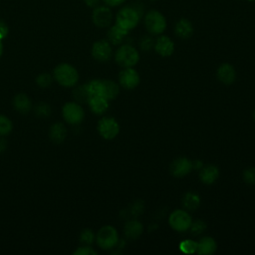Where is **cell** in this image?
Returning <instances> with one entry per match:
<instances>
[{"label":"cell","mask_w":255,"mask_h":255,"mask_svg":"<svg viewBox=\"0 0 255 255\" xmlns=\"http://www.w3.org/2000/svg\"><path fill=\"white\" fill-rule=\"evenodd\" d=\"M116 62L123 68H131L139 61V54L135 48L130 45L121 46L115 55Z\"/></svg>","instance_id":"cell-1"},{"label":"cell","mask_w":255,"mask_h":255,"mask_svg":"<svg viewBox=\"0 0 255 255\" xmlns=\"http://www.w3.org/2000/svg\"><path fill=\"white\" fill-rule=\"evenodd\" d=\"M54 77L62 86L72 87L78 82L79 74L73 66L69 64H60L54 70Z\"/></svg>","instance_id":"cell-2"},{"label":"cell","mask_w":255,"mask_h":255,"mask_svg":"<svg viewBox=\"0 0 255 255\" xmlns=\"http://www.w3.org/2000/svg\"><path fill=\"white\" fill-rule=\"evenodd\" d=\"M97 244L104 250L112 249L117 246L119 242V234L116 228L113 226L107 225L102 227L96 236Z\"/></svg>","instance_id":"cell-3"},{"label":"cell","mask_w":255,"mask_h":255,"mask_svg":"<svg viewBox=\"0 0 255 255\" xmlns=\"http://www.w3.org/2000/svg\"><path fill=\"white\" fill-rule=\"evenodd\" d=\"M138 20V12L132 7H124L117 15V25L128 31L133 29L137 25Z\"/></svg>","instance_id":"cell-4"},{"label":"cell","mask_w":255,"mask_h":255,"mask_svg":"<svg viewBox=\"0 0 255 255\" xmlns=\"http://www.w3.org/2000/svg\"><path fill=\"white\" fill-rule=\"evenodd\" d=\"M144 24L147 31L152 35L161 34L166 27L165 18L158 11H149L144 18Z\"/></svg>","instance_id":"cell-5"},{"label":"cell","mask_w":255,"mask_h":255,"mask_svg":"<svg viewBox=\"0 0 255 255\" xmlns=\"http://www.w3.org/2000/svg\"><path fill=\"white\" fill-rule=\"evenodd\" d=\"M192 219L186 210L176 209L168 217V223L170 227L179 232H183L189 229Z\"/></svg>","instance_id":"cell-6"},{"label":"cell","mask_w":255,"mask_h":255,"mask_svg":"<svg viewBox=\"0 0 255 255\" xmlns=\"http://www.w3.org/2000/svg\"><path fill=\"white\" fill-rule=\"evenodd\" d=\"M99 133L106 139L115 138L120 131V126L116 119L112 117H104L98 123Z\"/></svg>","instance_id":"cell-7"},{"label":"cell","mask_w":255,"mask_h":255,"mask_svg":"<svg viewBox=\"0 0 255 255\" xmlns=\"http://www.w3.org/2000/svg\"><path fill=\"white\" fill-rule=\"evenodd\" d=\"M84 116L83 108L77 103H67L63 107V117L69 124H80L83 121Z\"/></svg>","instance_id":"cell-8"},{"label":"cell","mask_w":255,"mask_h":255,"mask_svg":"<svg viewBox=\"0 0 255 255\" xmlns=\"http://www.w3.org/2000/svg\"><path fill=\"white\" fill-rule=\"evenodd\" d=\"M119 81L123 88L127 90L134 89L140 81L138 73L131 67V68H125L121 71L119 75Z\"/></svg>","instance_id":"cell-9"},{"label":"cell","mask_w":255,"mask_h":255,"mask_svg":"<svg viewBox=\"0 0 255 255\" xmlns=\"http://www.w3.org/2000/svg\"><path fill=\"white\" fill-rule=\"evenodd\" d=\"M192 169V161L187 157H178L170 165V171L175 177H183Z\"/></svg>","instance_id":"cell-10"},{"label":"cell","mask_w":255,"mask_h":255,"mask_svg":"<svg viewBox=\"0 0 255 255\" xmlns=\"http://www.w3.org/2000/svg\"><path fill=\"white\" fill-rule=\"evenodd\" d=\"M92 55L96 60L100 62L108 61L112 56V48L110 43L106 40H100L96 42L92 48Z\"/></svg>","instance_id":"cell-11"},{"label":"cell","mask_w":255,"mask_h":255,"mask_svg":"<svg viewBox=\"0 0 255 255\" xmlns=\"http://www.w3.org/2000/svg\"><path fill=\"white\" fill-rule=\"evenodd\" d=\"M92 18L96 26L104 28L110 25L112 21V12L108 7L100 6L94 10Z\"/></svg>","instance_id":"cell-12"},{"label":"cell","mask_w":255,"mask_h":255,"mask_svg":"<svg viewBox=\"0 0 255 255\" xmlns=\"http://www.w3.org/2000/svg\"><path fill=\"white\" fill-rule=\"evenodd\" d=\"M154 49L161 57H169L174 51V44L167 36H160L154 43Z\"/></svg>","instance_id":"cell-13"},{"label":"cell","mask_w":255,"mask_h":255,"mask_svg":"<svg viewBox=\"0 0 255 255\" xmlns=\"http://www.w3.org/2000/svg\"><path fill=\"white\" fill-rule=\"evenodd\" d=\"M216 76H217V79L223 84L230 85L235 81L236 72L233 66H231L230 64L224 63L218 67L216 71Z\"/></svg>","instance_id":"cell-14"},{"label":"cell","mask_w":255,"mask_h":255,"mask_svg":"<svg viewBox=\"0 0 255 255\" xmlns=\"http://www.w3.org/2000/svg\"><path fill=\"white\" fill-rule=\"evenodd\" d=\"M219 176V170L215 165L202 166L199 172V179L204 184H212Z\"/></svg>","instance_id":"cell-15"},{"label":"cell","mask_w":255,"mask_h":255,"mask_svg":"<svg viewBox=\"0 0 255 255\" xmlns=\"http://www.w3.org/2000/svg\"><path fill=\"white\" fill-rule=\"evenodd\" d=\"M143 231V226L140 221L138 220H130L126 223L124 227V233L127 238L129 239H136L138 238Z\"/></svg>","instance_id":"cell-16"},{"label":"cell","mask_w":255,"mask_h":255,"mask_svg":"<svg viewBox=\"0 0 255 255\" xmlns=\"http://www.w3.org/2000/svg\"><path fill=\"white\" fill-rule=\"evenodd\" d=\"M216 248H217V245L215 240L211 237L205 236L197 242L196 252L200 255H209L214 253Z\"/></svg>","instance_id":"cell-17"},{"label":"cell","mask_w":255,"mask_h":255,"mask_svg":"<svg viewBox=\"0 0 255 255\" xmlns=\"http://www.w3.org/2000/svg\"><path fill=\"white\" fill-rule=\"evenodd\" d=\"M109 101L103 97V96H94L91 97L88 104L91 108V110L97 114V115H102L104 114L108 108H109Z\"/></svg>","instance_id":"cell-18"},{"label":"cell","mask_w":255,"mask_h":255,"mask_svg":"<svg viewBox=\"0 0 255 255\" xmlns=\"http://www.w3.org/2000/svg\"><path fill=\"white\" fill-rule=\"evenodd\" d=\"M128 30H125L124 28L120 27L119 25H115L110 28L108 32V38L109 41L114 45H119L123 42L125 37L128 35Z\"/></svg>","instance_id":"cell-19"},{"label":"cell","mask_w":255,"mask_h":255,"mask_svg":"<svg viewBox=\"0 0 255 255\" xmlns=\"http://www.w3.org/2000/svg\"><path fill=\"white\" fill-rule=\"evenodd\" d=\"M193 33L191 23L186 19H180L175 25V34L181 39L189 38Z\"/></svg>","instance_id":"cell-20"},{"label":"cell","mask_w":255,"mask_h":255,"mask_svg":"<svg viewBox=\"0 0 255 255\" xmlns=\"http://www.w3.org/2000/svg\"><path fill=\"white\" fill-rule=\"evenodd\" d=\"M13 106L14 108L22 113V114H27L31 110V101L25 94H18L14 97L13 100Z\"/></svg>","instance_id":"cell-21"},{"label":"cell","mask_w":255,"mask_h":255,"mask_svg":"<svg viewBox=\"0 0 255 255\" xmlns=\"http://www.w3.org/2000/svg\"><path fill=\"white\" fill-rule=\"evenodd\" d=\"M120 89L117 83L111 80L103 81V93L102 96L105 97L108 101L114 100L119 95Z\"/></svg>","instance_id":"cell-22"},{"label":"cell","mask_w":255,"mask_h":255,"mask_svg":"<svg viewBox=\"0 0 255 255\" xmlns=\"http://www.w3.org/2000/svg\"><path fill=\"white\" fill-rule=\"evenodd\" d=\"M66 135H67V130L63 124L57 123L51 127L50 137L54 142L61 143L66 138Z\"/></svg>","instance_id":"cell-23"},{"label":"cell","mask_w":255,"mask_h":255,"mask_svg":"<svg viewBox=\"0 0 255 255\" xmlns=\"http://www.w3.org/2000/svg\"><path fill=\"white\" fill-rule=\"evenodd\" d=\"M199 205H200V198L194 192H187L182 197V206L186 210L193 211L197 209Z\"/></svg>","instance_id":"cell-24"},{"label":"cell","mask_w":255,"mask_h":255,"mask_svg":"<svg viewBox=\"0 0 255 255\" xmlns=\"http://www.w3.org/2000/svg\"><path fill=\"white\" fill-rule=\"evenodd\" d=\"M73 96L79 103H88L91 98L87 85H81L75 88L73 91Z\"/></svg>","instance_id":"cell-25"},{"label":"cell","mask_w":255,"mask_h":255,"mask_svg":"<svg viewBox=\"0 0 255 255\" xmlns=\"http://www.w3.org/2000/svg\"><path fill=\"white\" fill-rule=\"evenodd\" d=\"M89 93L91 97L94 96H102L103 93V81L93 80L89 84H87Z\"/></svg>","instance_id":"cell-26"},{"label":"cell","mask_w":255,"mask_h":255,"mask_svg":"<svg viewBox=\"0 0 255 255\" xmlns=\"http://www.w3.org/2000/svg\"><path fill=\"white\" fill-rule=\"evenodd\" d=\"M179 249L182 253H185V254L195 253L197 249V242L190 239L183 240L179 243Z\"/></svg>","instance_id":"cell-27"},{"label":"cell","mask_w":255,"mask_h":255,"mask_svg":"<svg viewBox=\"0 0 255 255\" xmlns=\"http://www.w3.org/2000/svg\"><path fill=\"white\" fill-rule=\"evenodd\" d=\"M12 129V123L11 121L0 115V135H5L8 134Z\"/></svg>","instance_id":"cell-28"},{"label":"cell","mask_w":255,"mask_h":255,"mask_svg":"<svg viewBox=\"0 0 255 255\" xmlns=\"http://www.w3.org/2000/svg\"><path fill=\"white\" fill-rule=\"evenodd\" d=\"M206 228V224L204 221L202 220H195L193 222H191V225L189 227V229L191 230V233L193 235H198L200 233H202Z\"/></svg>","instance_id":"cell-29"},{"label":"cell","mask_w":255,"mask_h":255,"mask_svg":"<svg viewBox=\"0 0 255 255\" xmlns=\"http://www.w3.org/2000/svg\"><path fill=\"white\" fill-rule=\"evenodd\" d=\"M80 239H81L82 243H84L86 245H90L94 242L95 234L91 229H85L82 231V233L80 235Z\"/></svg>","instance_id":"cell-30"},{"label":"cell","mask_w":255,"mask_h":255,"mask_svg":"<svg viewBox=\"0 0 255 255\" xmlns=\"http://www.w3.org/2000/svg\"><path fill=\"white\" fill-rule=\"evenodd\" d=\"M35 113L40 117H47L51 113V108L46 103H39L35 108Z\"/></svg>","instance_id":"cell-31"},{"label":"cell","mask_w":255,"mask_h":255,"mask_svg":"<svg viewBox=\"0 0 255 255\" xmlns=\"http://www.w3.org/2000/svg\"><path fill=\"white\" fill-rule=\"evenodd\" d=\"M243 179L248 184H255V167L247 168L243 173Z\"/></svg>","instance_id":"cell-32"},{"label":"cell","mask_w":255,"mask_h":255,"mask_svg":"<svg viewBox=\"0 0 255 255\" xmlns=\"http://www.w3.org/2000/svg\"><path fill=\"white\" fill-rule=\"evenodd\" d=\"M36 82H37L38 86H40L42 88H46V87H48L51 84L52 77L49 74H47V73H43L40 76H38Z\"/></svg>","instance_id":"cell-33"},{"label":"cell","mask_w":255,"mask_h":255,"mask_svg":"<svg viewBox=\"0 0 255 255\" xmlns=\"http://www.w3.org/2000/svg\"><path fill=\"white\" fill-rule=\"evenodd\" d=\"M154 41L151 37L149 36H144L141 40H140V48L143 51H148L150 50L152 47H154Z\"/></svg>","instance_id":"cell-34"},{"label":"cell","mask_w":255,"mask_h":255,"mask_svg":"<svg viewBox=\"0 0 255 255\" xmlns=\"http://www.w3.org/2000/svg\"><path fill=\"white\" fill-rule=\"evenodd\" d=\"M75 255H96L97 252L90 246H82L79 247L75 252Z\"/></svg>","instance_id":"cell-35"},{"label":"cell","mask_w":255,"mask_h":255,"mask_svg":"<svg viewBox=\"0 0 255 255\" xmlns=\"http://www.w3.org/2000/svg\"><path fill=\"white\" fill-rule=\"evenodd\" d=\"M8 34V27L7 25L0 19V41L6 37Z\"/></svg>","instance_id":"cell-36"},{"label":"cell","mask_w":255,"mask_h":255,"mask_svg":"<svg viewBox=\"0 0 255 255\" xmlns=\"http://www.w3.org/2000/svg\"><path fill=\"white\" fill-rule=\"evenodd\" d=\"M125 0H104V2L108 5V6H117L120 5L124 2Z\"/></svg>","instance_id":"cell-37"},{"label":"cell","mask_w":255,"mask_h":255,"mask_svg":"<svg viewBox=\"0 0 255 255\" xmlns=\"http://www.w3.org/2000/svg\"><path fill=\"white\" fill-rule=\"evenodd\" d=\"M203 166V163L201 160L199 159H196L195 161H192V167L195 168V169H201Z\"/></svg>","instance_id":"cell-38"},{"label":"cell","mask_w":255,"mask_h":255,"mask_svg":"<svg viewBox=\"0 0 255 255\" xmlns=\"http://www.w3.org/2000/svg\"><path fill=\"white\" fill-rule=\"evenodd\" d=\"M100 0H85V3L90 7H95L99 4Z\"/></svg>","instance_id":"cell-39"},{"label":"cell","mask_w":255,"mask_h":255,"mask_svg":"<svg viewBox=\"0 0 255 255\" xmlns=\"http://www.w3.org/2000/svg\"><path fill=\"white\" fill-rule=\"evenodd\" d=\"M7 147V142L3 138H0V152L3 151Z\"/></svg>","instance_id":"cell-40"},{"label":"cell","mask_w":255,"mask_h":255,"mask_svg":"<svg viewBox=\"0 0 255 255\" xmlns=\"http://www.w3.org/2000/svg\"><path fill=\"white\" fill-rule=\"evenodd\" d=\"M2 52H3V46H2V43H1V41H0V57H1V55H2Z\"/></svg>","instance_id":"cell-41"},{"label":"cell","mask_w":255,"mask_h":255,"mask_svg":"<svg viewBox=\"0 0 255 255\" xmlns=\"http://www.w3.org/2000/svg\"><path fill=\"white\" fill-rule=\"evenodd\" d=\"M253 117H254V120H255V111H254V114H253Z\"/></svg>","instance_id":"cell-42"},{"label":"cell","mask_w":255,"mask_h":255,"mask_svg":"<svg viewBox=\"0 0 255 255\" xmlns=\"http://www.w3.org/2000/svg\"><path fill=\"white\" fill-rule=\"evenodd\" d=\"M248 1H255V0H248Z\"/></svg>","instance_id":"cell-43"}]
</instances>
